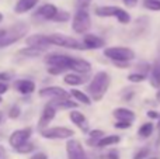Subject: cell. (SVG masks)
Listing matches in <instances>:
<instances>
[{
    "label": "cell",
    "mask_w": 160,
    "mask_h": 159,
    "mask_svg": "<svg viewBox=\"0 0 160 159\" xmlns=\"http://www.w3.org/2000/svg\"><path fill=\"white\" fill-rule=\"evenodd\" d=\"M108 86H110V76L107 72H98L94 75V78L91 79L90 85H88V93L93 97L94 101H100L104 95L107 93Z\"/></svg>",
    "instance_id": "6da1fadb"
},
{
    "label": "cell",
    "mask_w": 160,
    "mask_h": 159,
    "mask_svg": "<svg viewBox=\"0 0 160 159\" xmlns=\"http://www.w3.org/2000/svg\"><path fill=\"white\" fill-rule=\"evenodd\" d=\"M96 14L98 17H115L121 24H128L131 21V16L128 14V11H125L121 7H115V6H101V7H97Z\"/></svg>",
    "instance_id": "7a4b0ae2"
},
{
    "label": "cell",
    "mask_w": 160,
    "mask_h": 159,
    "mask_svg": "<svg viewBox=\"0 0 160 159\" xmlns=\"http://www.w3.org/2000/svg\"><path fill=\"white\" fill-rule=\"evenodd\" d=\"M104 55L108 59H112L114 62H129L135 58V52L131 48L125 47H112V48H105Z\"/></svg>",
    "instance_id": "3957f363"
},
{
    "label": "cell",
    "mask_w": 160,
    "mask_h": 159,
    "mask_svg": "<svg viewBox=\"0 0 160 159\" xmlns=\"http://www.w3.org/2000/svg\"><path fill=\"white\" fill-rule=\"evenodd\" d=\"M48 38H49L51 45H58V47L69 48V49H86L84 44H80L72 37H66L62 34H52V35H48Z\"/></svg>",
    "instance_id": "277c9868"
},
{
    "label": "cell",
    "mask_w": 160,
    "mask_h": 159,
    "mask_svg": "<svg viewBox=\"0 0 160 159\" xmlns=\"http://www.w3.org/2000/svg\"><path fill=\"white\" fill-rule=\"evenodd\" d=\"M91 27V20H90V14L87 10H78L73 17V23H72V28L75 33L78 34H84L90 30Z\"/></svg>",
    "instance_id": "5b68a950"
},
{
    "label": "cell",
    "mask_w": 160,
    "mask_h": 159,
    "mask_svg": "<svg viewBox=\"0 0 160 159\" xmlns=\"http://www.w3.org/2000/svg\"><path fill=\"white\" fill-rule=\"evenodd\" d=\"M25 33H27V27H25V25H16V27L10 28V30L7 31V34L0 39V49L14 44V42H17L18 39H21Z\"/></svg>",
    "instance_id": "8992f818"
},
{
    "label": "cell",
    "mask_w": 160,
    "mask_h": 159,
    "mask_svg": "<svg viewBox=\"0 0 160 159\" xmlns=\"http://www.w3.org/2000/svg\"><path fill=\"white\" fill-rule=\"evenodd\" d=\"M41 135L47 140H66L75 135L73 130L66 127H53V128H45L41 131Z\"/></svg>",
    "instance_id": "52a82bcc"
},
{
    "label": "cell",
    "mask_w": 160,
    "mask_h": 159,
    "mask_svg": "<svg viewBox=\"0 0 160 159\" xmlns=\"http://www.w3.org/2000/svg\"><path fill=\"white\" fill-rule=\"evenodd\" d=\"M31 134H32V130H31L30 127L22 128V130H17V131H14L13 134L10 135L8 142H10V145L13 146L14 149H16V148H18L20 145H22V144L27 142L28 138L31 137Z\"/></svg>",
    "instance_id": "ba28073f"
},
{
    "label": "cell",
    "mask_w": 160,
    "mask_h": 159,
    "mask_svg": "<svg viewBox=\"0 0 160 159\" xmlns=\"http://www.w3.org/2000/svg\"><path fill=\"white\" fill-rule=\"evenodd\" d=\"M72 56L69 55H61V54H52V55H48L45 58V62H47L49 66H59L63 68V69H69L70 68V62H72Z\"/></svg>",
    "instance_id": "9c48e42d"
},
{
    "label": "cell",
    "mask_w": 160,
    "mask_h": 159,
    "mask_svg": "<svg viewBox=\"0 0 160 159\" xmlns=\"http://www.w3.org/2000/svg\"><path fill=\"white\" fill-rule=\"evenodd\" d=\"M66 152L69 159H84L87 158L84 154V149H83L82 144L76 140H69L66 142Z\"/></svg>",
    "instance_id": "30bf717a"
},
{
    "label": "cell",
    "mask_w": 160,
    "mask_h": 159,
    "mask_svg": "<svg viewBox=\"0 0 160 159\" xmlns=\"http://www.w3.org/2000/svg\"><path fill=\"white\" fill-rule=\"evenodd\" d=\"M39 96L41 97H51V99H68V92H65L62 87L58 86H49V87H44L39 90Z\"/></svg>",
    "instance_id": "8fae6325"
},
{
    "label": "cell",
    "mask_w": 160,
    "mask_h": 159,
    "mask_svg": "<svg viewBox=\"0 0 160 159\" xmlns=\"http://www.w3.org/2000/svg\"><path fill=\"white\" fill-rule=\"evenodd\" d=\"M28 47H34V48H42L45 49L47 47H49L51 42L48 35H42V34H34V35H30L27 39H25Z\"/></svg>",
    "instance_id": "7c38bea8"
},
{
    "label": "cell",
    "mask_w": 160,
    "mask_h": 159,
    "mask_svg": "<svg viewBox=\"0 0 160 159\" xmlns=\"http://www.w3.org/2000/svg\"><path fill=\"white\" fill-rule=\"evenodd\" d=\"M55 114H56V110L53 109L51 104H47L45 109L42 110V115H41L39 123H38V128L41 130V131L42 130H45V127H47L48 124L53 120V118H55Z\"/></svg>",
    "instance_id": "4fadbf2b"
},
{
    "label": "cell",
    "mask_w": 160,
    "mask_h": 159,
    "mask_svg": "<svg viewBox=\"0 0 160 159\" xmlns=\"http://www.w3.org/2000/svg\"><path fill=\"white\" fill-rule=\"evenodd\" d=\"M83 44H84L86 49H98V48H102L105 45V41L102 38L97 35H93V34H87L83 39Z\"/></svg>",
    "instance_id": "5bb4252c"
},
{
    "label": "cell",
    "mask_w": 160,
    "mask_h": 159,
    "mask_svg": "<svg viewBox=\"0 0 160 159\" xmlns=\"http://www.w3.org/2000/svg\"><path fill=\"white\" fill-rule=\"evenodd\" d=\"M69 69L75 70V72L80 73V75H83V73H88L91 69V64L87 61H84V59H80V58H73L72 62H70V68Z\"/></svg>",
    "instance_id": "9a60e30c"
},
{
    "label": "cell",
    "mask_w": 160,
    "mask_h": 159,
    "mask_svg": "<svg viewBox=\"0 0 160 159\" xmlns=\"http://www.w3.org/2000/svg\"><path fill=\"white\" fill-rule=\"evenodd\" d=\"M112 114L118 121H127V123H132L136 117L132 110L125 109V107H118V109H115Z\"/></svg>",
    "instance_id": "2e32d148"
},
{
    "label": "cell",
    "mask_w": 160,
    "mask_h": 159,
    "mask_svg": "<svg viewBox=\"0 0 160 159\" xmlns=\"http://www.w3.org/2000/svg\"><path fill=\"white\" fill-rule=\"evenodd\" d=\"M58 7L56 6H53V4H44V6H41V7L37 10V16H39V17H42V18H45V20H53V17L58 14Z\"/></svg>",
    "instance_id": "e0dca14e"
},
{
    "label": "cell",
    "mask_w": 160,
    "mask_h": 159,
    "mask_svg": "<svg viewBox=\"0 0 160 159\" xmlns=\"http://www.w3.org/2000/svg\"><path fill=\"white\" fill-rule=\"evenodd\" d=\"M14 87L18 90L21 95H30L35 90V83L32 80H27V79H22V80H17L14 83Z\"/></svg>",
    "instance_id": "ac0fdd59"
},
{
    "label": "cell",
    "mask_w": 160,
    "mask_h": 159,
    "mask_svg": "<svg viewBox=\"0 0 160 159\" xmlns=\"http://www.w3.org/2000/svg\"><path fill=\"white\" fill-rule=\"evenodd\" d=\"M150 85L156 89H160V56L155 61L152 66V72H150Z\"/></svg>",
    "instance_id": "d6986e66"
},
{
    "label": "cell",
    "mask_w": 160,
    "mask_h": 159,
    "mask_svg": "<svg viewBox=\"0 0 160 159\" xmlns=\"http://www.w3.org/2000/svg\"><path fill=\"white\" fill-rule=\"evenodd\" d=\"M70 120L73 121V123L76 124V126L79 127L82 131H87V128H88V121H87V118L84 117V114L83 113H80V111H72L70 113Z\"/></svg>",
    "instance_id": "ffe728a7"
},
{
    "label": "cell",
    "mask_w": 160,
    "mask_h": 159,
    "mask_svg": "<svg viewBox=\"0 0 160 159\" xmlns=\"http://www.w3.org/2000/svg\"><path fill=\"white\" fill-rule=\"evenodd\" d=\"M37 3H38V0H18L16 7H14V11H16L17 14L27 13V11H30L31 8L35 7Z\"/></svg>",
    "instance_id": "44dd1931"
},
{
    "label": "cell",
    "mask_w": 160,
    "mask_h": 159,
    "mask_svg": "<svg viewBox=\"0 0 160 159\" xmlns=\"http://www.w3.org/2000/svg\"><path fill=\"white\" fill-rule=\"evenodd\" d=\"M63 82L66 85H70V86H79V85L86 83L87 78L83 75H76V73H68V75H65Z\"/></svg>",
    "instance_id": "7402d4cb"
},
{
    "label": "cell",
    "mask_w": 160,
    "mask_h": 159,
    "mask_svg": "<svg viewBox=\"0 0 160 159\" xmlns=\"http://www.w3.org/2000/svg\"><path fill=\"white\" fill-rule=\"evenodd\" d=\"M51 106L55 110H65V109H75V107H78V104L75 101L69 100V99H59V100L51 103Z\"/></svg>",
    "instance_id": "603a6c76"
},
{
    "label": "cell",
    "mask_w": 160,
    "mask_h": 159,
    "mask_svg": "<svg viewBox=\"0 0 160 159\" xmlns=\"http://www.w3.org/2000/svg\"><path fill=\"white\" fill-rule=\"evenodd\" d=\"M119 141H121V138L118 135H105V137H102L98 141V145L97 146L98 148H105V146H110V145H115Z\"/></svg>",
    "instance_id": "cb8c5ba5"
},
{
    "label": "cell",
    "mask_w": 160,
    "mask_h": 159,
    "mask_svg": "<svg viewBox=\"0 0 160 159\" xmlns=\"http://www.w3.org/2000/svg\"><path fill=\"white\" fill-rule=\"evenodd\" d=\"M45 49L42 48H34V47H28V48H24V49L18 51V55L21 56H27V58H35V56H39L42 55Z\"/></svg>",
    "instance_id": "d4e9b609"
},
{
    "label": "cell",
    "mask_w": 160,
    "mask_h": 159,
    "mask_svg": "<svg viewBox=\"0 0 160 159\" xmlns=\"http://www.w3.org/2000/svg\"><path fill=\"white\" fill-rule=\"evenodd\" d=\"M152 132H153V124L152 123H145V124H142L141 128H139L138 135L141 138H148V137L152 135Z\"/></svg>",
    "instance_id": "484cf974"
},
{
    "label": "cell",
    "mask_w": 160,
    "mask_h": 159,
    "mask_svg": "<svg viewBox=\"0 0 160 159\" xmlns=\"http://www.w3.org/2000/svg\"><path fill=\"white\" fill-rule=\"evenodd\" d=\"M70 95L73 96V97L76 99V101H80V103H83V104H90L91 101H90V97H88L86 93H83L82 90H72L70 92Z\"/></svg>",
    "instance_id": "4316f807"
},
{
    "label": "cell",
    "mask_w": 160,
    "mask_h": 159,
    "mask_svg": "<svg viewBox=\"0 0 160 159\" xmlns=\"http://www.w3.org/2000/svg\"><path fill=\"white\" fill-rule=\"evenodd\" d=\"M143 6L148 8V10L160 11V0H145Z\"/></svg>",
    "instance_id": "83f0119b"
},
{
    "label": "cell",
    "mask_w": 160,
    "mask_h": 159,
    "mask_svg": "<svg viewBox=\"0 0 160 159\" xmlns=\"http://www.w3.org/2000/svg\"><path fill=\"white\" fill-rule=\"evenodd\" d=\"M34 148H35V146H34L32 144L25 142V144H22V145H20L18 148H16V152H18V154H30L31 151H34Z\"/></svg>",
    "instance_id": "f1b7e54d"
},
{
    "label": "cell",
    "mask_w": 160,
    "mask_h": 159,
    "mask_svg": "<svg viewBox=\"0 0 160 159\" xmlns=\"http://www.w3.org/2000/svg\"><path fill=\"white\" fill-rule=\"evenodd\" d=\"M145 79H146V75H145V73H131V75L128 76V80L133 82V83H141V82H143Z\"/></svg>",
    "instance_id": "f546056e"
},
{
    "label": "cell",
    "mask_w": 160,
    "mask_h": 159,
    "mask_svg": "<svg viewBox=\"0 0 160 159\" xmlns=\"http://www.w3.org/2000/svg\"><path fill=\"white\" fill-rule=\"evenodd\" d=\"M70 17V14L68 13V11H58V14H56L55 17H53V21H58V23H63V21H68Z\"/></svg>",
    "instance_id": "4dcf8cb0"
},
{
    "label": "cell",
    "mask_w": 160,
    "mask_h": 159,
    "mask_svg": "<svg viewBox=\"0 0 160 159\" xmlns=\"http://www.w3.org/2000/svg\"><path fill=\"white\" fill-rule=\"evenodd\" d=\"M149 152H150V149L148 148V146H145V148L139 149V151L136 152L135 156H133V159H145V158L149 156Z\"/></svg>",
    "instance_id": "1f68e13d"
},
{
    "label": "cell",
    "mask_w": 160,
    "mask_h": 159,
    "mask_svg": "<svg viewBox=\"0 0 160 159\" xmlns=\"http://www.w3.org/2000/svg\"><path fill=\"white\" fill-rule=\"evenodd\" d=\"M93 0H76V6H78V10H86V8L90 6V3Z\"/></svg>",
    "instance_id": "d6a6232c"
},
{
    "label": "cell",
    "mask_w": 160,
    "mask_h": 159,
    "mask_svg": "<svg viewBox=\"0 0 160 159\" xmlns=\"http://www.w3.org/2000/svg\"><path fill=\"white\" fill-rule=\"evenodd\" d=\"M20 115V107L18 106H13L8 111V117L10 118H17Z\"/></svg>",
    "instance_id": "836d02e7"
},
{
    "label": "cell",
    "mask_w": 160,
    "mask_h": 159,
    "mask_svg": "<svg viewBox=\"0 0 160 159\" xmlns=\"http://www.w3.org/2000/svg\"><path fill=\"white\" fill-rule=\"evenodd\" d=\"M66 69H63V68H59V66H51L48 68V73H51V75H59V73H63Z\"/></svg>",
    "instance_id": "e575fe53"
},
{
    "label": "cell",
    "mask_w": 160,
    "mask_h": 159,
    "mask_svg": "<svg viewBox=\"0 0 160 159\" xmlns=\"http://www.w3.org/2000/svg\"><path fill=\"white\" fill-rule=\"evenodd\" d=\"M131 124L132 123H127V121H117V123L114 124V127L118 128V130H127V128H129L131 127Z\"/></svg>",
    "instance_id": "d590c367"
},
{
    "label": "cell",
    "mask_w": 160,
    "mask_h": 159,
    "mask_svg": "<svg viewBox=\"0 0 160 159\" xmlns=\"http://www.w3.org/2000/svg\"><path fill=\"white\" fill-rule=\"evenodd\" d=\"M100 159H119V156H118V152L111 151V152H107V154L101 155Z\"/></svg>",
    "instance_id": "8d00e7d4"
},
{
    "label": "cell",
    "mask_w": 160,
    "mask_h": 159,
    "mask_svg": "<svg viewBox=\"0 0 160 159\" xmlns=\"http://www.w3.org/2000/svg\"><path fill=\"white\" fill-rule=\"evenodd\" d=\"M13 76V72H0V80H10Z\"/></svg>",
    "instance_id": "74e56055"
},
{
    "label": "cell",
    "mask_w": 160,
    "mask_h": 159,
    "mask_svg": "<svg viewBox=\"0 0 160 159\" xmlns=\"http://www.w3.org/2000/svg\"><path fill=\"white\" fill-rule=\"evenodd\" d=\"M30 159H48V156H47V154H44V152H37V154H34Z\"/></svg>",
    "instance_id": "f35d334b"
},
{
    "label": "cell",
    "mask_w": 160,
    "mask_h": 159,
    "mask_svg": "<svg viewBox=\"0 0 160 159\" xmlns=\"http://www.w3.org/2000/svg\"><path fill=\"white\" fill-rule=\"evenodd\" d=\"M122 2H124V4L127 6V7H135L138 0H122Z\"/></svg>",
    "instance_id": "ab89813d"
},
{
    "label": "cell",
    "mask_w": 160,
    "mask_h": 159,
    "mask_svg": "<svg viewBox=\"0 0 160 159\" xmlns=\"http://www.w3.org/2000/svg\"><path fill=\"white\" fill-rule=\"evenodd\" d=\"M148 117L149 118H160V114L158 111H155V110H150V111H148Z\"/></svg>",
    "instance_id": "60d3db41"
},
{
    "label": "cell",
    "mask_w": 160,
    "mask_h": 159,
    "mask_svg": "<svg viewBox=\"0 0 160 159\" xmlns=\"http://www.w3.org/2000/svg\"><path fill=\"white\" fill-rule=\"evenodd\" d=\"M8 90V86L6 83H3V82H0V96L2 95H4L6 92Z\"/></svg>",
    "instance_id": "b9f144b4"
},
{
    "label": "cell",
    "mask_w": 160,
    "mask_h": 159,
    "mask_svg": "<svg viewBox=\"0 0 160 159\" xmlns=\"http://www.w3.org/2000/svg\"><path fill=\"white\" fill-rule=\"evenodd\" d=\"M6 34H7V31H6V30H0V39H2Z\"/></svg>",
    "instance_id": "7bdbcfd3"
},
{
    "label": "cell",
    "mask_w": 160,
    "mask_h": 159,
    "mask_svg": "<svg viewBox=\"0 0 160 159\" xmlns=\"http://www.w3.org/2000/svg\"><path fill=\"white\" fill-rule=\"evenodd\" d=\"M156 99H158V101H160V89L158 90V93H156Z\"/></svg>",
    "instance_id": "ee69618b"
},
{
    "label": "cell",
    "mask_w": 160,
    "mask_h": 159,
    "mask_svg": "<svg viewBox=\"0 0 160 159\" xmlns=\"http://www.w3.org/2000/svg\"><path fill=\"white\" fill-rule=\"evenodd\" d=\"M2 21H3V14L0 13V23H2Z\"/></svg>",
    "instance_id": "f6af8a7d"
},
{
    "label": "cell",
    "mask_w": 160,
    "mask_h": 159,
    "mask_svg": "<svg viewBox=\"0 0 160 159\" xmlns=\"http://www.w3.org/2000/svg\"><path fill=\"white\" fill-rule=\"evenodd\" d=\"M158 128H159V131H160V118H159V124H158Z\"/></svg>",
    "instance_id": "bcb514c9"
},
{
    "label": "cell",
    "mask_w": 160,
    "mask_h": 159,
    "mask_svg": "<svg viewBox=\"0 0 160 159\" xmlns=\"http://www.w3.org/2000/svg\"><path fill=\"white\" fill-rule=\"evenodd\" d=\"M2 101H3V100H2V96H0V103H2Z\"/></svg>",
    "instance_id": "7dc6e473"
},
{
    "label": "cell",
    "mask_w": 160,
    "mask_h": 159,
    "mask_svg": "<svg viewBox=\"0 0 160 159\" xmlns=\"http://www.w3.org/2000/svg\"><path fill=\"white\" fill-rule=\"evenodd\" d=\"M0 120H2V113H0Z\"/></svg>",
    "instance_id": "c3c4849f"
},
{
    "label": "cell",
    "mask_w": 160,
    "mask_h": 159,
    "mask_svg": "<svg viewBox=\"0 0 160 159\" xmlns=\"http://www.w3.org/2000/svg\"><path fill=\"white\" fill-rule=\"evenodd\" d=\"M84 159H87V158H84Z\"/></svg>",
    "instance_id": "681fc988"
}]
</instances>
